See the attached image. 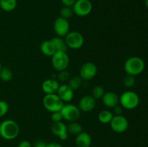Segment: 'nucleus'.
<instances>
[{
    "label": "nucleus",
    "mask_w": 148,
    "mask_h": 147,
    "mask_svg": "<svg viewBox=\"0 0 148 147\" xmlns=\"http://www.w3.org/2000/svg\"><path fill=\"white\" fill-rule=\"evenodd\" d=\"M52 66L58 71L66 70L69 65V58L66 52H56L51 56Z\"/></svg>",
    "instance_id": "obj_6"
},
{
    "label": "nucleus",
    "mask_w": 148,
    "mask_h": 147,
    "mask_svg": "<svg viewBox=\"0 0 148 147\" xmlns=\"http://www.w3.org/2000/svg\"><path fill=\"white\" fill-rule=\"evenodd\" d=\"M98 68L92 62H86L81 67L79 71V76L82 80L89 81L93 79L97 74Z\"/></svg>",
    "instance_id": "obj_10"
},
{
    "label": "nucleus",
    "mask_w": 148,
    "mask_h": 147,
    "mask_svg": "<svg viewBox=\"0 0 148 147\" xmlns=\"http://www.w3.org/2000/svg\"><path fill=\"white\" fill-rule=\"evenodd\" d=\"M9 110V105L6 101L0 100V118L4 116Z\"/></svg>",
    "instance_id": "obj_28"
},
{
    "label": "nucleus",
    "mask_w": 148,
    "mask_h": 147,
    "mask_svg": "<svg viewBox=\"0 0 148 147\" xmlns=\"http://www.w3.org/2000/svg\"><path fill=\"white\" fill-rule=\"evenodd\" d=\"M46 147H63V146H62V144H60L59 143L52 142V143H49V144H46Z\"/></svg>",
    "instance_id": "obj_35"
},
{
    "label": "nucleus",
    "mask_w": 148,
    "mask_h": 147,
    "mask_svg": "<svg viewBox=\"0 0 148 147\" xmlns=\"http://www.w3.org/2000/svg\"><path fill=\"white\" fill-rule=\"evenodd\" d=\"M66 128H67V133L71 135H77L82 131V125L76 121L69 122V125H66Z\"/></svg>",
    "instance_id": "obj_22"
},
{
    "label": "nucleus",
    "mask_w": 148,
    "mask_h": 147,
    "mask_svg": "<svg viewBox=\"0 0 148 147\" xmlns=\"http://www.w3.org/2000/svg\"><path fill=\"white\" fill-rule=\"evenodd\" d=\"M105 91L101 86H95L92 90V95L91 96L96 100V99H101L103 96Z\"/></svg>",
    "instance_id": "obj_26"
},
{
    "label": "nucleus",
    "mask_w": 148,
    "mask_h": 147,
    "mask_svg": "<svg viewBox=\"0 0 148 147\" xmlns=\"http://www.w3.org/2000/svg\"><path fill=\"white\" fill-rule=\"evenodd\" d=\"M40 49L42 53L46 56H52L56 53V50H55L53 44H52L50 40L43 41L40 44Z\"/></svg>",
    "instance_id": "obj_19"
},
{
    "label": "nucleus",
    "mask_w": 148,
    "mask_h": 147,
    "mask_svg": "<svg viewBox=\"0 0 148 147\" xmlns=\"http://www.w3.org/2000/svg\"><path fill=\"white\" fill-rule=\"evenodd\" d=\"M51 113L52 114H51V118L52 121H53V122H61V121L62 120V119H63L60 111H56V112H51Z\"/></svg>",
    "instance_id": "obj_30"
},
{
    "label": "nucleus",
    "mask_w": 148,
    "mask_h": 147,
    "mask_svg": "<svg viewBox=\"0 0 148 147\" xmlns=\"http://www.w3.org/2000/svg\"><path fill=\"white\" fill-rule=\"evenodd\" d=\"M64 40L67 47L72 49L80 48L85 41L82 35L77 31L69 32L64 37Z\"/></svg>",
    "instance_id": "obj_8"
},
{
    "label": "nucleus",
    "mask_w": 148,
    "mask_h": 147,
    "mask_svg": "<svg viewBox=\"0 0 148 147\" xmlns=\"http://www.w3.org/2000/svg\"><path fill=\"white\" fill-rule=\"evenodd\" d=\"M46 144H47L44 141H43V140H38V141L36 142L34 147H46Z\"/></svg>",
    "instance_id": "obj_34"
},
{
    "label": "nucleus",
    "mask_w": 148,
    "mask_h": 147,
    "mask_svg": "<svg viewBox=\"0 0 148 147\" xmlns=\"http://www.w3.org/2000/svg\"><path fill=\"white\" fill-rule=\"evenodd\" d=\"M50 40L53 44L56 52H66L68 47L66 46L64 38L59 37V36H56V37L51 39Z\"/></svg>",
    "instance_id": "obj_18"
},
{
    "label": "nucleus",
    "mask_w": 148,
    "mask_h": 147,
    "mask_svg": "<svg viewBox=\"0 0 148 147\" xmlns=\"http://www.w3.org/2000/svg\"><path fill=\"white\" fill-rule=\"evenodd\" d=\"M75 144L77 147H90L92 144V138L90 135L85 131L76 135Z\"/></svg>",
    "instance_id": "obj_17"
},
{
    "label": "nucleus",
    "mask_w": 148,
    "mask_h": 147,
    "mask_svg": "<svg viewBox=\"0 0 148 147\" xmlns=\"http://www.w3.org/2000/svg\"><path fill=\"white\" fill-rule=\"evenodd\" d=\"M1 63H0V70H1Z\"/></svg>",
    "instance_id": "obj_37"
},
{
    "label": "nucleus",
    "mask_w": 148,
    "mask_h": 147,
    "mask_svg": "<svg viewBox=\"0 0 148 147\" xmlns=\"http://www.w3.org/2000/svg\"><path fill=\"white\" fill-rule=\"evenodd\" d=\"M56 94L64 102H71L74 97V91L66 84L59 85Z\"/></svg>",
    "instance_id": "obj_14"
},
{
    "label": "nucleus",
    "mask_w": 148,
    "mask_h": 147,
    "mask_svg": "<svg viewBox=\"0 0 148 147\" xmlns=\"http://www.w3.org/2000/svg\"><path fill=\"white\" fill-rule=\"evenodd\" d=\"M58 79L61 82H66L69 79V73L66 70L61 71L58 74Z\"/></svg>",
    "instance_id": "obj_29"
},
{
    "label": "nucleus",
    "mask_w": 148,
    "mask_h": 147,
    "mask_svg": "<svg viewBox=\"0 0 148 147\" xmlns=\"http://www.w3.org/2000/svg\"><path fill=\"white\" fill-rule=\"evenodd\" d=\"M59 87V84L58 81L53 79H48L45 80L42 84V90L46 95L49 94H55L57 92Z\"/></svg>",
    "instance_id": "obj_16"
},
{
    "label": "nucleus",
    "mask_w": 148,
    "mask_h": 147,
    "mask_svg": "<svg viewBox=\"0 0 148 147\" xmlns=\"http://www.w3.org/2000/svg\"><path fill=\"white\" fill-rule=\"evenodd\" d=\"M59 13H60V17L64 19H66V20L71 18L74 14L72 7H64V6L61 9Z\"/></svg>",
    "instance_id": "obj_25"
},
{
    "label": "nucleus",
    "mask_w": 148,
    "mask_h": 147,
    "mask_svg": "<svg viewBox=\"0 0 148 147\" xmlns=\"http://www.w3.org/2000/svg\"><path fill=\"white\" fill-rule=\"evenodd\" d=\"M72 8L77 16L85 17L92 12V4L90 0H76Z\"/></svg>",
    "instance_id": "obj_7"
},
{
    "label": "nucleus",
    "mask_w": 148,
    "mask_h": 147,
    "mask_svg": "<svg viewBox=\"0 0 148 147\" xmlns=\"http://www.w3.org/2000/svg\"><path fill=\"white\" fill-rule=\"evenodd\" d=\"M17 147H31V144L30 141H27V140H23V141H20Z\"/></svg>",
    "instance_id": "obj_33"
},
{
    "label": "nucleus",
    "mask_w": 148,
    "mask_h": 147,
    "mask_svg": "<svg viewBox=\"0 0 148 147\" xmlns=\"http://www.w3.org/2000/svg\"><path fill=\"white\" fill-rule=\"evenodd\" d=\"M145 67V61L140 57L132 56L127 59L124 63V71L128 75L137 76L144 71Z\"/></svg>",
    "instance_id": "obj_2"
},
{
    "label": "nucleus",
    "mask_w": 148,
    "mask_h": 147,
    "mask_svg": "<svg viewBox=\"0 0 148 147\" xmlns=\"http://www.w3.org/2000/svg\"><path fill=\"white\" fill-rule=\"evenodd\" d=\"M119 103L123 108L127 110H133L139 105L140 97L134 92L127 91L121 94L120 96Z\"/></svg>",
    "instance_id": "obj_3"
},
{
    "label": "nucleus",
    "mask_w": 148,
    "mask_h": 147,
    "mask_svg": "<svg viewBox=\"0 0 148 147\" xmlns=\"http://www.w3.org/2000/svg\"><path fill=\"white\" fill-rule=\"evenodd\" d=\"M51 131L53 135L58 136L59 139L62 141H65L68 138L67 128L62 121L53 122L51 126Z\"/></svg>",
    "instance_id": "obj_12"
},
{
    "label": "nucleus",
    "mask_w": 148,
    "mask_h": 147,
    "mask_svg": "<svg viewBox=\"0 0 148 147\" xmlns=\"http://www.w3.org/2000/svg\"><path fill=\"white\" fill-rule=\"evenodd\" d=\"M20 133V127L13 120H5L0 123V136L5 140H13Z\"/></svg>",
    "instance_id": "obj_1"
},
{
    "label": "nucleus",
    "mask_w": 148,
    "mask_h": 147,
    "mask_svg": "<svg viewBox=\"0 0 148 147\" xmlns=\"http://www.w3.org/2000/svg\"><path fill=\"white\" fill-rule=\"evenodd\" d=\"M61 1L64 7H72L76 0H61Z\"/></svg>",
    "instance_id": "obj_32"
},
{
    "label": "nucleus",
    "mask_w": 148,
    "mask_h": 147,
    "mask_svg": "<svg viewBox=\"0 0 148 147\" xmlns=\"http://www.w3.org/2000/svg\"><path fill=\"white\" fill-rule=\"evenodd\" d=\"M82 79H81L80 76H75L69 79V82H68L67 84L70 86V88L72 90L75 91L80 87L81 84H82Z\"/></svg>",
    "instance_id": "obj_24"
},
{
    "label": "nucleus",
    "mask_w": 148,
    "mask_h": 147,
    "mask_svg": "<svg viewBox=\"0 0 148 147\" xmlns=\"http://www.w3.org/2000/svg\"><path fill=\"white\" fill-rule=\"evenodd\" d=\"M60 112L63 119L69 122L77 121L80 117V110L78 106L73 104H64L63 107L60 110Z\"/></svg>",
    "instance_id": "obj_5"
},
{
    "label": "nucleus",
    "mask_w": 148,
    "mask_h": 147,
    "mask_svg": "<svg viewBox=\"0 0 148 147\" xmlns=\"http://www.w3.org/2000/svg\"><path fill=\"white\" fill-rule=\"evenodd\" d=\"M53 30L59 37H65L69 32V23L68 20L59 17L53 22Z\"/></svg>",
    "instance_id": "obj_11"
},
{
    "label": "nucleus",
    "mask_w": 148,
    "mask_h": 147,
    "mask_svg": "<svg viewBox=\"0 0 148 147\" xmlns=\"http://www.w3.org/2000/svg\"><path fill=\"white\" fill-rule=\"evenodd\" d=\"M123 112V108L119 105H116L113 108V114L114 115H120Z\"/></svg>",
    "instance_id": "obj_31"
},
{
    "label": "nucleus",
    "mask_w": 148,
    "mask_h": 147,
    "mask_svg": "<svg viewBox=\"0 0 148 147\" xmlns=\"http://www.w3.org/2000/svg\"><path fill=\"white\" fill-rule=\"evenodd\" d=\"M145 4L146 7L148 8V0H145Z\"/></svg>",
    "instance_id": "obj_36"
},
{
    "label": "nucleus",
    "mask_w": 148,
    "mask_h": 147,
    "mask_svg": "<svg viewBox=\"0 0 148 147\" xmlns=\"http://www.w3.org/2000/svg\"><path fill=\"white\" fill-rule=\"evenodd\" d=\"M12 71L8 67H1L0 70V79L4 82H8L12 79Z\"/></svg>",
    "instance_id": "obj_23"
},
{
    "label": "nucleus",
    "mask_w": 148,
    "mask_h": 147,
    "mask_svg": "<svg viewBox=\"0 0 148 147\" xmlns=\"http://www.w3.org/2000/svg\"><path fill=\"white\" fill-rule=\"evenodd\" d=\"M17 0H0V7L4 12H12L17 7Z\"/></svg>",
    "instance_id": "obj_20"
},
{
    "label": "nucleus",
    "mask_w": 148,
    "mask_h": 147,
    "mask_svg": "<svg viewBox=\"0 0 148 147\" xmlns=\"http://www.w3.org/2000/svg\"><path fill=\"white\" fill-rule=\"evenodd\" d=\"M95 107V99L91 95L83 96L79 101L78 108L82 112H88L92 111Z\"/></svg>",
    "instance_id": "obj_13"
},
{
    "label": "nucleus",
    "mask_w": 148,
    "mask_h": 147,
    "mask_svg": "<svg viewBox=\"0 0 148 147\" xmlns=\"http://www.w3.org/2000/svg\"><path fill=\"white\" fill-rule=\"evenodd\" d=\"M110 125L113 131L117 133H122L128 129L129 122L128 120L122 115H114L110 122Z\"/></svg>",
    "instance_id": "obj_9"
},
{
    "label": "nucleus",
    "mask_w": 148,
    "mask_h": 147,
    "mask_svg": "<svg viewBox=\"0 0 148 147\" xmlns=\"http://www.w3.org/2000/svg\"><path fill=\"white\" fill-rule=\"evenodd\" d=\"M113 117H114L113 112L109 110H104L101 111L98 115V120L103 124L110 123L111 120H112Z\"/></svg>",
    "instance_id": "obj_21"
},
{
    "label": "nucleus",
    "mask_w": 148,
    "mask_h": 147,
    "mask_svg": "<svg viewBox=\"0 0 148 147\" xmlns=\"http://www.w3.org/2000/svg\"><path fill=\"white\" fill-rule=\"evenodd\" d=\"M64 104L63 101L59 98L56 93L46 95L43 99V106L51 112L60 111Z\"/></svg>",
    "instance_id": "obj_4"
},
{
    "label": "nucleus",
    "mask_w": 148,
    "mask_h": 147,
    "mask_svg": "<svg viewBox=\"0 0 148 147\" xmlns=\"http://www.w3.org/2000/svg\"><path fill=\"white\" fill-rule=\"evenodd\" d=\"M101 99L103 104L109 108H114L119 104V97L113 92H105Z\"/></svg>",
    "instance_id": "obj_15"
},
{
    "label": "nucleus",
    "mask_w": 148,
    "mask_h": 147,
    "mask_svg": "<svg viewBox=\"0 0 148 147\" xmlns=\"http://www.w3.org/2000/svg\"><path fill=\"white\" fill-rule=\"evenodd\" d=\"M123 84H124V86L127 88H131L135 84V78L134 76H132V75H127V76L124 78V80H123Z\"/></svg>",
    "instance_id": "obj_27"
}]
</instances>
